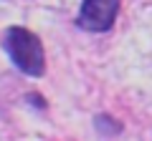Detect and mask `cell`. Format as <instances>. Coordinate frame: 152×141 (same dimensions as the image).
Returning a JSON list of instances; mask_svg holds the SVG:
<instances>
[{"mask_svg":"<svg viewBox=\"0 0 152 141\" xmlns=\"http://www.w3.org/2000/svg\"><path fill=\"white\" fill-rule=\"evenodd\" d=\"M5 50L10 55V60L26 76L41 78L46 73V53L43 43L36 33H31L28 28L13 25L5 30Z\"/></svg>","mask_w":152,"mask_h":141,"instance_id":"obj_1","label":"cell"},{"mask_svg":"<svg viewBox=\"0 0 152 141\" xmlns=\"http://www.w3.org/2000/svg\"><path fill=\"white\" fill-rule=\"evenodd\" d=\"M119 0H84L79 10V25L89 33H107L117 20Z\"/></svg>","mask_w":152,"mask_h":141,"instance_id":"obj_2","label":"cell"}]
</instances>
